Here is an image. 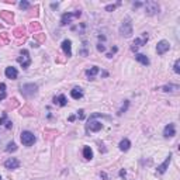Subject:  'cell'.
<instances>
[{
	"label": "cell",
	"mask_w": 180,
	"mask_h": 180,
	"mask_svg": "<svg viewBox=\"0 0 180 180\" xmlns=\"http://www.w3.org/2000/svg\"><path fill=\"white\" fill-rule=\"evenodd\" d=\"M37 84H34V83H28V84H23L21 86V93H23V96L25 97H31L34 96V94L37 93Z\"/></svg>",
	"instance_id": "1"
},
{
	"label": "cell",
	"mask_w": 180,
	"mask_h": 180,
	"mask_svg": "<svg viewBox=\"0 0 180 180\" xmlns=\"http://www.w3.org/2000/svg\"><path fill=\"white\" fill-rule=\"evenodd\" d=\"M21 142H23V145H25V147H31V145L35 142L34 134L30 132V131H23V132H21Z\"/></svg>",
	"instance_id": "2"
},
{
	"label": "cell",
	"mask_w": 180,
	"mask_h": 180,
	"mask_svg": "<svg viewBox=\"0 0 180 180\" xmlns=\"http://www.w3.org/2000/svg\"><path fill=\"white\" fill-rule=\"evenodd\" d=\"M145 13L148 16H154V14L159 13V4L156 2H147L145 3Z\"/></svg>",
	"instance_id": "3"
},
{
	"label": "cell",
	"mask_w": 180,
	"mask_h": 180,
	"mask_svg": "<svg viewBox=\"0 0 180 180\" xmlns=\"http://www.w3.org/2000/svg\"><path fill=\"white\" fill-rule=\"evenodd\" d=\"M17 61H18V64H20L21 66L24 68V69L30 66L31 59H30V57H28V51H27V49H23V52H21V57L17 58Z\"/></svg>",
	"instance_id": "4"
},
{
	"label": "cell",
	"mask_w": 180,
	"mask_h": 180,
	"mask_svg": "<svg viewBox=\"0 0 180 180\" xmlns=\"http://www.w3.org/2000/svg\"><path fill=\"white\" fill-rule=\"evenodd\" d=\"M80 11H75V13H65L64 16H62V20H61V24L62 25H66L68 23H70V21L73 20V18H79L80 17Z\"/></svg>",
	"instance_id": "5"
},
{
	"label": "cell",
	"mask_w": 180,
	"mask_h": 180,
	"mask_svg": "<svg viewBox=\"0 0 180 180\" xmlns=\"http://www.w3.org/2000/svg\"><path fill=\"white\" fill-rule=\"evenodd\" d=\"M0 18L7 24H11L14 21V14L13 11H9V10H2L0 11Z\"/></svg>",
	"instance_id": "6"
},
{
	"label": "cell",
	"mask_w": 180,
	"mask_h": 180,
	"mask_svg": "<svg viewBox=\"0 0 180 180\" xmlns=\"http://www.w3.org/2000/svg\"><path fill=\"white\" fill-rule=\"evenodd\" d=\"M120 33H121V35H124V37H127V38L131 37V34H132V27H131V23L128 20L121 25Z\"/></svg>",
	"instance_id": "7"
},
{
	"label": "cell",
	"mask_w": 180,
	"mask_h": 180,
	"mask_svg": "<svg viewBox=\"0 0 180 180\" xmlns=\"http://www.w3.org/2000/svg\"><path fill=\"white\" fill-rule=\"evenodd\" d=\"M147 41H148V35L145 33L142 34V38H137V40L134 41V44H132V47H131V51H135L138 49V47H141V45H143V44H147Z\"/></svg>",
	"instance_id": "8"
},
{
	"label": "cell",
	"mask_w": 180,
	"mask_h": 180,
	"mask_svg": "<svg viewBox=\"0 0 180 180\" xmlns=\"http://www.w3.org/2000/svg\"><path fill=\"white\" fill-rule=\"evenodd\" d=\"M170 48V44L167 42V41H160V42H158V47H156V52L159 53V55H163L165 52H167Z\"/></svg>",
	"instance_id": "9"
},
{
	"label": "cell",
	"mask_w": 180,
	"mask_h": 180,
	"mask_svg": "<svg viewBox=\"0 0 180 180\" xmlns=\"http://www.w3.org/2000/svg\"><path fill=\"white\" fill-rule=\"evenodd\" d=\"M163 135H165V138H170V137H174V135H176V128H174V124H167L166 127H165Z\"/></svg>",
	"instance_id": "10"
},
{
	"label": "cell",
	"mask_w": 180,
	"mask_h": 180,
	"mask_svg": "<svg viewBox=\"0 0 180 180\" xmlns=\"http://www.w3.org/2000/svg\"><path fill=\"white\" fill-rule=\"evenodd\" d=\"M4 166H6V169H17V167L20 166V162L16 158H10V159H7L4 162Z\"/></svg>",
	"instance_id": "11"
},
{
	"label": "cell",
	"mask_w": 180,
	"mask_h": 180,
	"mask_svg": "<svg viewBox=\"0 0 180 180\" xmlns=\"http://www.w3.org/2000/svg\"><path fill=\"white\" fill-rule=\"evenodd\" d=\"M62 49H64L65 55H66L68 58L72 57V42H70L69 40H65L64 42H62Z\"/></svg>",
	"instance_id": "12"
},
{
	"label": "cell",
	"mask_w": 180,
	"mask_h": 180,
	"mask_svg": "<svg viewBox=\"0 0 180 180\" xmlns=\"http://www.w3.org/2000/svg\"><path fill=\"white\" fill-rule=\"evenodd\" d=\"M87 128H89L90 131H100L101 128H103V124L101 123H99V121H93V120H90V123H89V125H87Z\"/></svg>",
	"instance_id": "13"
},
{
	"label": "cell",
	"mask_w": 180,
	"mask_h": 180,
	"mask_svg": "<svg viewBox=\"0 0 180 180\" xmlns=\"http://www.w3.org/2000/svg\"><path fill=\"white\" fill-rule=\"evenodd\" d=\"M6 76L9 77V79H17V76H18V72H17L16 68L9 66V68H6Z\"/></svg>",
	"instance_id": "14"
},
{
	"label": "cell",
	"mask_w": 180,
	"mask_h": 180,
	"mask_svg": "<svg viewBox=\"0 0 180 180\" xmlns=\"http://www.w3.org/2000/svg\"><path fill=\"white\" fill-rule=\"evenodd\" d=\"M13 35L16 38H23V40H24V37H25V28H24L23 25L14 28V30H13Z\"/></svg>",
	"instance_id": "15"
},
{
	"label": "cell",
	"mask_w": 180,
	"mask_h": 180,
	"mask_svg": "<svg viewBox=\"0 0 180 180\" xmlns=\"http://www.w3.org/2000/svg\"><path fill=\"white\" fill-rule=\"evenodd\" d=\"M170 160H172V154H169V156L166 158V160H165L163 163L160 165V166H158V172H159V173H165V172H166L167 166H169V163H170Z\"/></svg>",
	"instance_id": "16"
},
{
	"label": "cell",
	"mask_w": 180,
	"mask_h": 180,
	"mask_svg": "<svg viewBox=\"0 0 180 180\" xmlns=\"http://www.w3.org/2000/svg\"><path fill=\"white\" fill-rule=\"evenodd\" d=\"M57 135H58V131H55V130H45L44 131V138L48 141H52Z\"/></svg>",
	"instance_id": "17"
},
{
	"label": "cell",
	"mask_w": 180,
	"mask_h": 180,
	"mask_svg": "<svg viewBox=\"0 0 180 180\" xmlns=\"http://www.w3.org/2000/svg\"><path fill=\"white\" fill-rule=\"evenodd\" d=\"M53 104H58V106H61V107L66 106V97H65L64 94L55 97V99H53Z\"/></svg>",
	"instance_id": "18"
},
{
	"label": "cell",
	"mask_w": 180,
	"mask_h": 180,
	"mask_svg": "<svg viewBox=\"0 0 180 180\" xmlns=\"http://www.w3.org/2000/svg\"><path fill=\"white\" fill-rule=\"evenodd\" d=\"M70 96L73 97L75 100H79V99H82V96H83V92H82V89H79V87H75V89L70 92Z\"/></svg>",
	"instance_id": "19"
},
{
	"label": "cell",
	"mask_w": 180,
	"mask_h": 180,
	"mask_svg": "<svg viewBox=\"0 0 180 180\" xmlns=\"http://www.w3.org/2000/svg\"><path fill=\"white\" fill-rule=\"evenodd\" d=\"M28 30H30V33H40V30H41V24L40 23H37V21H33V23L28 25Z\"/></svg>",
	"instance_id": "20"
},
{
	"label": "cell",
	"mask_w": 180,
	"mask_h": 180,
	"mask_svg": "<svg viewBox=\"0 0 180 180\" xmlns=\"http://www.w3.org/2000/svg\"><path fill=\"white\" fill-rule=\"evenodd\" d=\"M135 59H137L138 62H141L142 65H149V59H148L145 55H142V53H137V55H135Z\"/></svg>",
	"instance_id": "21"
},
{
	"label": "cell",
	"mask_w": 180,
	"mask_h": 180,
	"mask_svg": "<svg viewBox=\"0 0 180 180\" xmlns=\"http://www.w3.org/2000/svg\"><path fill=\"white\" fill-rule=\"evenodd\" d=\"M83 156H84V159H87V160H90L92 158H93V151H92V148H90V147H84Z\"/></svg>",
	"instance_id": "22"
},
{
	"label": "cell",
	"mask_w": 180,
	"mask_h": 180,
	"mask_svg": "<svg viewBox=\"0 0 180 180\" xmlns=\"http://www.w3.org/2000/svg\"><path fill=\"white\" fill-rule=\"evenodd\" d=\"M45 34H42V33H35L34 34V40L37 41V44H42V42H45Z\"/></svg>",
	"instance_id": "23"
},
{
	"label": "cell",
	"mask_w": 180,
	"mask_h": 180,
	"mask_svg": "<svg viewBox=\"0 0 180 180\" xmlns=\"http://www.w3.org/2000/svg\"><path fill=\"white\" fill-rule=\"evenodd\" d=\"M130 147H131V142L127 139V138H125V139H123V141L120 142V149H121V151H124V152L130 149Z\"/></svg>",
	"instance_id": "24"
},
{
	"label": "cell",
	"mask_w": 180,
	"mask_h": 180,
	"mask_svg": "<svg viewBox=\"0 0 180 180\" xmlns=\"http://www.w3.org/2000/svg\"><path fill=\"white\" fill-rule=\"evenodd\" d=\"M21 115H33L34 114V110L33 108H31L30 106H25V107H23V108H21Z\"/></svg>",
	"instance_id": "25"
},
{
	"label": "cell",
	"mask_w": 180,
	"mask_h": 180,
	"mask_svg": "<svg viewBox=\"0 0 180 180\" xmlns=\"http://www.w3.org/2000/svg\"><path fill=\"white\" fill-rule=\"evenodd\" d=\"M97 73H99V68H97V66H93V68H92V69L86 70V75L90 77V79H92V77H94Z\"/></svg>",
	"instance_id": "26"
},
{
	"label": "cell",
	"mask_w": 180,
	"mask_h": 180,
	"mask_svg": "<svg viewBox=\"0 0 180 180\" xmlns=\"http://www.w3.org/2000/svg\"><path fill=\"white\" fill-rule=\"evenodd\" d=\"M17 107H18V101H17V99H11L10 101H9V103H7V108H9V110H14V108H17Z\"/></svg>",
	"instance_id": "27"
},
{
	"label": "cell",
	"mask_w": 180,
	"mask_h": 180,
	"mask_svg": "<svg viewBox=\"0 0 180 180\" xmlns=\"http://www.w3.org/2000/svg\"><path fill=\"white\" fill-rule=\"evenodd\" d=\"M177 89H179V86H177V84H167V86L162 87V90H163V92H173V90H177Z\"/></svg>",
	"instance_id": "28"
},
{
	"label": "cell",
	"mask_w": 180,
	"mask_h": 180,
	"mask_svg": "<svg viewBox=\"0 0 180 180\" xmlns=\"http://www.w3.org/2000/svg\"><path fill=\"white\" fill-rule=\"evenodd\" d=\"M6 151H7V152H16V151H17V145L14 142H10L9 145H7Z\"/></svg>",
	"instance_id": "29"
},
{
	"label": "cell",
	"mask_w": 180,
	"mask_h": 180,
	"mask_svg": "<svg viewBox=\"0 0 180 180\" xmlns=\"http://www.w3.org/2000/svg\"><path fill=\"white\" fill-rule=\"evenodd\" d=\"M2 124H4V125L7 124V113H3V115L0 117V125Z\"/></svg>",
	"instance_id": "30"
},
{
	"label": "cell",
	"mask_w": 180,
	"mask_h": 180,
	"mask_svg": "<svg viewBox=\"0 0 180 180\" xmlns=\"http://www.w3.org/2000/svg\"><path fill=\"white\" fill-rule=\"evenodd\" d=\"M0 37H2V40H3V42H9V33H2L0 34Z\"/></svg>",
	"instance_id": "31"
},
{
	"label": "cell",
	"mask_w": 180,
	"mask_h": 180,
	"mask_svg": "<svg viewBox=\"0 0 180 180\" xmlns=\"http://www.w3.org/2000/svg\"><path fill=\"white\" fill-rule=\"evenodd\" d=\"M20 7H21V9H24V10H27V9L30 7V3H28V2H25V0H23V2L20 3Z\"/></svg>",
	"instance_id": "32"
},
{
	"label": "cell",
	"mask_w": 180,
	"mask_h": 180,
	"mask_svg": "<svg viewBox=\"0 0 180 180\" xmlns=\"http://www.w3.org/2000/svg\"><path fill=\"white\" fill-rule=\"evenodd\" d=\"M174 72H176V73H180V61L179 59L174 62Z\"/></svg>",
	"instance_id": "33"
},
{
	"label": "cell",
	"mask_w": 180,
	"mask_h": 180,
	"mask_svg": "<svg viewBox=\"0 0 180 180\" xmlns=\"http://www.w3.org/2000/svg\"><path fill=\"white\" fill-rule=\"evenodd\" d=\"M117 4H120V3H117ZM117 4H110V6H107V7H106V10H107V11H111V10H114V9H115V7H117Z\"/></svg>",
	"instance_id": "34"
},
{
	"label": "cell",
	"mask_w": 180,
	"mask_h": 180,
	"mask_svg": "<svg viewBox=\"0 0 180 180\" xmlns=\"http://www.w3.org/2000/svg\"><path fill=\"white\" fill-rule=\"evenodd\" d=\"M97 51L103 52V51H106V47H104V45H101V44H99V45H97Z\"/></svg>",
	"instance_id": "35"
},
{
	"label": "cell",
	"mask_w": 180,
	"mask_h": 180,
	"mask_svg": "<svg viewBox=\"0 0 180 180\" xmlns=\"http://www.w3.org/2000/svg\"><path fill=\"white\" fill-rule=\"evenodd\" d=\"M4 89H6V84L0 83V90H2V93H6V90H4Z\"/></svg>",
	"instance_id": "36"
},
{
	"label": "cell",
	"mask_w": 180,
	"mask_h": 180,
	"mask_svg": "<svg viewBox=\"0 0 180 180\" xmlns=\"http://www.w3.org/2000/svg\"><path fill=\"white\" fill-rule=\"evenodd\" d=\"M4 97H6V93H2V94H0V100H3Z\"/></svg>",
	"instance_id": "37"
},
{
	"label": "cell",
	"mask_w": 180,
	"mask_h": 180,
	"mask_svg": "<svg viewBox=\"0 0 180 180\" xmlns=\"http://www.w3.org/2000/svg\"><path fill=\"white\" fill-rule=\"evenodd\" d=\"M0 180H2V176H0Z\"/></svg>",
	"instance_id": "38"
}]
</instances>
